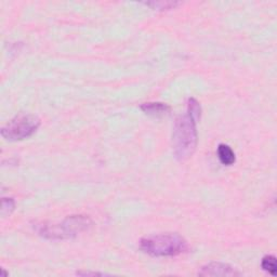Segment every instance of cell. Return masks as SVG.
I'll use <instances>...</instances> for the list:
<instances>
[{
  "label": "cell",
  "mask_w": 277,
  "mask_h": 277,
  "mask_svg": "<svg viewBox=\"0 0 277 277\" xmlns=\"http://www.w3.org/2000/svg\"><path fill=\"white\" fill-rule=\"evenodd\" d=\"M15 208V202L12 198H3L2 202V216L5 218L10 216Z\"/></svg>",
  "instance_id": "obj_10"
},
{
  "label": "cell",
  "mask_w": 277,
  "mask_h": 277,
  "mask_svg": "<svg viewBox=\"0 0 277 277\" xmlns=\"http://www.w3.org/2000/svg\"><path fill=\"white\" fill-rule=\"evenodd\" d=\"M218 157L224 166H232L236 161L234 151L226 144H220L218 146Z\"/></svg>",
  "instance_id": "obj_7"
},
{
  "label": "cell",
  "mask_w": 277,
  "mask_h": 277,
  "mask_svg": "<svg viewBox=\"0 0 277 277\" xmlns=\"http://www.w3.org/2000/svg\"><path fill=\"white\" fill-rule=\"evenodd\" d=\"M91 225V220L86 216H71L66 218L62 223L38 225L37 232L47 240H69L77 236L79 233L88 230Z\"/></svg>",
  "instance_id": "obj_3"
},
{
  "label": "cell",
  "mask_w": 277,
  "mask_h": 277,
  "mask_svg": "<svg viewBox=\"0 0 277 277\" xmlns=\"http://www.w3.org/2000/svg\"><path fill=\"white\" fill-rule=\"evenodd\" d=\"M199 276H241L242 273L235 270L233 266L221 262H211L204 265L198 271Z\"/></svg>",
  "instance_id": "obj_5"
},
{
  "label": "cell",
  "mask_w": 277,
  "mask_h": 277,
  "mask_svg": "<svg viewBox=\"0 0 277 277\" xmlns=\"http://www.w3.org/2000/svg\"><path fill=\"white\" fill-rule=\"evenodd\" d=\"M261 266L265 272L271 274L272 276H276L277 263H276V258L274 255H265L262 259Z\"/></svg>",
  "instance_id": "obj_8"
},
{
  "label": "cell",
  "mask_w": 277,
  "mask_h": 277,
  "mask_svg": "<svg viewBox=\"0 0 277 277\" xmlns=\"http://www.w3.org/2000/svg\"><path fill=\"white\" fill-rule=\"evenodd\" d=\"M140 249L152 257H176L188 249L187 242L179 234H158L142 238Z\"/></svg>",
  "instance_id": "obj_2"
},
{
  "label": "cell",
  "mask_w": 277,
  "mask_h": 277,
  "mask_svg": "<svg viewBox=\"0 0 277 277\" xmlns=\"http://www.w3.org/2000/svg\"><path fill=\"white\" fill-rule=\"evenodd\" d=\"M40 119L34 114H20L7 122L2 136L8 141H21L32 137L40 126Z\"/></svg>",
  "instance_id": "obj_4"
},
{
  "label": "cell",
  "mask_w": 277,
  "mask_h": 277,
  "mask_svg": "<svg viewBox=\"0 0 277 277\" xmlns=\"http://www.w3.org/2000/svg\"><path fill=\"white\" fill-rule=\"evenodd\" d=\"M199 103L190 98L187 101V112L184 115L179 116L173 128V150L176 158L180 161L187 160L192 157L197 146V130L196 122L200 119Z\"/></svg>",
  "instance_id": "obj_1"
},
{
  "label": "cell",
  "mask_w": 277,
  "mask_h": 277,
  "mask_svg": "<svg viewBox=\"0 0 277 277\" xmlns=\"http://www.w3.org/2000/svg\"><path fill=\"white\" fill-rule=\"evenodd\" d=\"M141 110L152 116H164L170 112V106L165 103L150 102L141 105Z\"/></svg>",
  "instance_id": "obj_6"
},
{
  "label": "cell",
  "mask_w": 277,
  "mask_h": 277,
  "mask_svg": "<svg viewBox=\"0 0 277 277\" xmlns=\"http://www.w3.org/2000/svg\"><path fill=\"white\" fill-rule=\"evenodd\" d=\"M77 275H81V276H95V275H106V274H102V273H97V272H77Z\"/></svg>",
  "instance_id": "obj_11"
},
{
  "label": "cell",
  "mask_w": 277,
  "mask_h": 277,
  "mask_svg": "<svg viewBox=\"0 0 277 277\" xmlns=\"http://www.w3.org/2000/svg\"><path fill=\"white\" fill-rule=\"evenodd\" d=\"M180 3L178 2H168V0H162V2H151L144 3V5L151 7L154 10H169V9L176 8Z\"/></svg>",
  "instance_id": "obj_9"
}]
</instances>
